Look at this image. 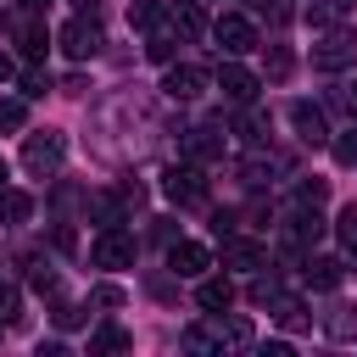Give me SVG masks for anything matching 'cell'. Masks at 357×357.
<instances>
[{"instance_id": "obj_1", "label": "cell", "mask_w": 357, "mask_h": 357, "mask_svg": "<svg viewBox=\"0 0 357 357\" xmlns=\"http://www.w3.org/2000/svg\"><path fill=\"white\" fill-rule=\"evenodd\" d=\"M56 45H61L73 61H89V56L106 45V33H100V22H95L89 11H78V17H67V22L56 28Z\"/></svg>"}, {"instance_id": "obj_2", "label": "cell", "mask_w": 357, "mask_h": 357, "mask_svg": "<svg viewBox=\"0 0 357 357\" xmlns=\"http://www.w3.org/2000/svg\"><path fill=\"white\" fill-rule=\"evenodd\" d=\"M61 156H67V139H61L56 128H39V134H28V139H22V167H28V173H39V178H45V173H56V167H61Z\"/></svg>"}, {"instance_id": "obj_3", "label": "cell", "mask_w": 357, "mask_h": 357, "mask_svg": "<svg viewBox=\"0 0 357 357\" xmlns=\"http://www.w3.org/2000/svg\"><path fill=\"white\" fill-rule=\"evenodd\" d=\"M351 61H357V28H329L312 45V67H324V73H340Z\"/></svg>"}, {"instance_id": "obj_4", "label": "cell", "mask_w": 357, "mask_h": 357, "mask_svg": "<svg viewBox=\"0 0 357 357\" xmlns=\"http://www.w3.org/2000/svg\"><path fill=\"white\" fill-rule=\"evenodd\" d=\"M162 190H167V201H178V206H201V201H206V173H201L195 162H178V167L162 173Z\"/></svg>"}, {"instance_id": "obj_5", "label": "cell", "mask_w": 357, "mask_h": 357, "mask_svg": "<svg viewBox=\"0 0 357 357\" xmlns=\"http://www.w3.org/2000/svg\"><path fill=\"white\" fill-rule=\"evenodd\" d=\"M212 39H218L223 56H245V50H257V28H251V17H240V11H223V17L212 22Z\"/></svg>"}, {"instance_id": "obj_6", "label": "cell", "mask_w": 357, "mask_h": 357, "mask_svg": "<svg viewBox=\"0 0 357 357\" xmlns=\"http://www.w3.org/2000/svg\"><path fill=\"white\" fill-rule=\"evenodd\" d=\"M206 84H212V73H206V67H195V61H173V67H167V78H162V95H167V100H195Z\"/></svg>"}, {"instance_id": "obj_7", "label": "cell", "mask_w": 357, "mask_h": 357, "mask_svg": "<svg viewBox=\"0 0 357 357\" xmlns=\"http://www.w3.org/2000/svg\"><path fill=\"white\" fill-rule=\"evenodd\" d=\"M218 89H223V100H234V106H251L262 84H257V73H251V67H240V61H223V67H218Z\"/></svg>"}, {"instance_id": "obj_8", "label": "cell", "mask_w": 357, "mask_h": 357, "mask_svg": "<svg viewBox=\"0 0 357 357\" xmlns=\"http://www.w3.org/2000/svg\"><path fill=\"white\" fill-rule=\"evenodd\" d=\"M95 268H128L134 262V234H123V223L117 229H100V240H95Z\"/></svg>"}, {"instance_id": "obj_9", "label": "cell", "mask_w": 357, "mask_h": 357, "mask_svg": "<svg viewBox=\"0 0 357 357\" xmlns=\"http://www.w3.org/2000/svg\"><path fill=\"white\" fill-rule=\"evenodd\" d=\"M167 268H173L178 279H201V273L212 268V251L195 245V240H173V245H167Z\"/></svg>"}, {"instance_id": "obj_10", "label": "cell", "mask_w": 357, "mask_h": 357, "mask_svg": "<svg viewBox=\"0 0 357 357\" xmlns=\"http://www.w3.org/2000/svg\"><path fill=\"white\" fill-rule=\"evenodd\" d=\"M290 123H296V139L301 145H329V123L312 100H290Z\"/></svg>"}, {"instance_id": "obj_11", "label": "cell", "mask_w": 357, "mask_h": 357, "mask_svg": "<svg viewBox=\"0 0 357 357\" xmlns=\"http://www.w3.org/2000/svg\"><path fill=\"white\" fill-rule=\"evenodd\" d=\"M262 262H268V251H262L257 240H240V234L223 240V268H234V273H257Z\"/></svg>"}, {"instance_id": "obj_12", "label": "cell", "mask_w": 357, "mask_h": 357, "mask_svg": "<svg viewBox=\"0 0 357 357\" xmlns=\"http://www.w3.org/2000/svg\"><path fill=\"white\" fill-rule=\"evenodd\" d=\"M318 240H324V218H318V206L296 201V212H290V245L301 251V245H318Z\"/></svg>"}, {"instance_id": "obj_13", "label": "cell", "mask_w": 357, "mask_h": 357, "mask_svg": "<svg viewBox=\"0 0 357 357\" xmlns=\"http://www.w3.org/2000/svg\"><path fill=\"white\" fill-rule=\"evenodd\" d=\"M184 156H190V162H218V156H223V134H218L212 123L190 128V134H184Z\"/></svg>"}, {"instance_id": "obj_14", "label": "cell", "mask_w": 357, "mask_h": 357, "mask_svg": "<svg viewBox=\"0 0 357 357\" xmlns=\"http://www.w3.org/2000/svg\"><path fill=\"white\" fill-rule=\"evenodd\" d=\"M301 273H307V284H312V290H335V284L346 279V262H340V257H307V268H301Z\"/></svg>"}, {"instance_id": "obj_15", "label": "cell", "mask_w": 357, "mask_h": 357, "mask_svg": "<svg viewBox=\"0 0 357 357\" xmlns=\"http://www.w3.org/2000/svg\"><path fill=\"white\" fill-rule=\"evenodd\" d=\"M195 301H201L206 312H229V307H234V284H229V279H201V284H195Z\"/></svg>"}, {"instance_id": "obj_16", "label": "cell", "mask_w": 357, "mask_h": 357, "mask_svg": "<svg viewBox=\"0 0 357 357\" xmlns=\"http://www.w3.org/2000/svg\"><path fill=\"white\" fill-rule=\"evenodd\" d=\"M123 212H128V206H123V195H117V190H112V195H106V190H100V195H89V218H95L100 229H117V223H123Z\"/></svg>"}, {"instance_id": "obj_17", "label": "cell", "mask_w": 357, "mask_h": 357, "mask_svg": "<svg viewBox=\"0 0 357 357\" xmlns=\"http://www.w3.org/2000/svg\"><path fill=\"white\" fill-rule=\"evenodd\" d=\"M134 346V335L128 329H117V324H100L95 335H89V357H106V351H128Z\"/></svg>"}, {"instance_id": "obj_18", "label": "cell", "mask_w": 357, "mask_h": 357, "mask_svg": "<svg viewBox=\"0 0 357 357\" xmlns=\"http://www.w3.org/2000/svg\"><path fill=\"white\" fill-rule=\"evenodd\" d=\"M173 33H178V39H201V33H206V17H201L195 0H184V6L173 11Z\"/></svg>"}, {"instance_id": "obj_19", "label": "cell", "mask_w": 357, "mask_h": 357, "mask_svg": "<svg viewBox=\"0 0 357 357\" xmlns=\"http://www.w3.org/2000/svg\"><path fill=\"white\" fill-rule=\"evenodd\" d=\"M273 318H279L284 329H307V324H312V312H307L296 296H273Z\"/></svg>"}, {"instance_id": "obj_20", "label": "cell", "mask_w": 357, "mask_h": 357, "mask_svg": "<svg viewBox=\"0 0 357 357\" xmlns=\"http://www.w3.org/2000/svg\"><path fill=\"white\" fill-rule=\"evenodd\" d=\"M324 335H329V340H357V307H335V312L324 318Z\"/></svg>"}, {"instance_id": "obj_21", "label": "cell", "mask_w": 357, "mask_h": 357, "mask_svg": "<svg viewBox=\"0 0 357 357\" xmlns=\"http://www.w3.org/2000/svg\"><path fill=\"white\" fill-rule=\"evenodd\" d=\"M28 212H33V201L22 190H0V218L6 223H28Z\"/></svg>"}, {"instance_id": "obj_22", "label": "cell", "mask_w": 357, "mask_h": 357, "mask_svg": "<svg viewBox=\"0 0 357 357\" xmlns=\"http://www.w3.org/2000/svg\"><path fill=\"white\" fill-rule=\"evenodd\" d=\"M17 45H22V56H45V28L39 22H17Z\"/></svg>"}, {"instance_id": "obj_23", "label": "cell", "mask_w": 357, "mask_h": 357, "mask_svg": "<svg viewBox=\"0 0 357 357\" xmlns=\"http://www.w3.org/2000/svg\"><path fill=\"white\" fill-rule=\"evenodd\" d=\"M28 284H33L39 296H56V284H61V279H56V268H50V262H33V273H28Z\"/></svg>"}, {"instance_id": "obj_24", "label": "cell", "mask_w": 357, "mask_h": 357, "mask_svg": "<svg viewBox=\"0 0 357 357\" xmlns=\"http://www.w3.org/2000/svg\"><path fill=\"white\" fill-rule=\"evenodd\" d=\"M156 11H162V0H134V6H128V22H134V28H151Z\"/></svg>"}, {"instance_id": "obj_25", "label": "cell", "mask_w": 357, "mask_h": 357, "mask_svg": "<svg viewBox=\"0 0 357 357\" xmlns=\"http://www.w3.org/2000/svg\"><path fill=\"white\" fill-rule=\"evenodd\" d=\"M335 229H340L346 251H357V201H351V206H340V223H335Z\"/></svg>"}, {"instance_id": "obj_26", "label": "cell", "mask_w": 357, "mask_h": 357, "mask_svg": "<svg viewBox=\"0 0 357 357\" xmlns=\"http://www.w3.org/2000/svg\"><path fill=\"white\" fill-rule=\"evenodd\" d=\"M145 56L151 61H173V33H151L145 39Z\"/></svg>"}, {"instance_id": "obj_27", "label": "cell", "mask_w": 357, "mask_h": 357, "mask_svg": "<svg viewBox=\"0 0 357 357\" xmlns=\"http://www.w3.org/2000/svg\"><path fill=\"white\" fill-rule=\"evenodd\" d=\"M50 318H56V329H78V324H84V307H73V301H56V312H50Z\"/></svg>"}, {"instance_id": "obj_28", "label": "cell", "mask_w": 357, "mask_h": 357, "mask_svg": "<svg viewBox=\"0 0 357 357\" xmlns=\"http://www.w3.org/2000/svg\"><path fill=\"white\" fill-rule=\"evenodd\" d=\"M28 123V106L22 100H0V128H22Z\"/></svg>"}, {"instance_id": "obj_29", "label": "cell", "mask_w": 357, "mask_h": 357, "mask_svg": "<svg viewBox=\"0 0 357 357\" xmlns=\"http://www.w3.org/2000/svg\"><path fill=\"white\" fill-rule=\"evenodd\" d=\"M17 318H22V301L11 284H0V324H17Z\"/></svg>"}, {"instance_id": "obj_30", "label": "cell", "mask_w": 357, "mask_h": 357, "mask_svg": "<svg viewBox=\"0 0 357 357\" xmlns=\"http://www.w3.org/2000/svg\"><path fill=\"white\" fill-rule=\"evenodd\" d=\"M234 229H240V212H229V206H223V212H212V234H218V240H229Z\"/></svg>"}, {"instance_id": "obj_31", "label": "cell", "mask_w": 357, "mask_h": 357, "mask_svg": "<svg viewBox=\"0 0 357 357\" xmlns=\"http://www.w3.org/2000/svg\"><path fill=\"white\" fill-rule=\"evenodd\" d=\"M89 301H95V307H123V284H95Z\"/></svg>"}, {"instance_id": "obj_32", "label": "cell", "mask_w": 357, "mask_h": 357, "mask_svg": "<svg viewBox=\"0 0 357 357\" xmlns=\"http://www.w3.org/2000/svg\"><path fill=\"white\" fill-rule=\"evenodd\" d=\"M45 89H50V78H45L39 67H33V73H22V95H28V100H39Z\"/></svg>"}, {"instance_id": "obj_33", "label": "cell", "mask_w": 357, "mask_h": 357, "mask_svg": "<svg viewBox=\"0 0 357 357\" xmlns=\"http://www.w3.org/2000/svg\"><path fill=\"white\" fill-rule=\"evenodd\" d=\"M324 195H329V184H324V178H307V184L296 190V201H307V206H318Z\"/></svg>"}, {"instance_id": "obj_34", "label": "cell", "mask_w": 357, "mask_h": 357, "mask_svg": "<svg viewBox=\"0 0 357 357\" xmlns=\"http://www.w3.org/2000/svg\"><path fill=\"white\" fill-rule=\"evenodd\" d=\"M335 162H357V128L346 139H335Z\"/></svg>"}, {"instance_id": "obj_35", "label": "cell", "mask_w": 357, "mask_h": 357, "mask_svg": "<svg viewBox=\"0 0 357 357\" xmlns=\"http://www.w3.org/2000/svg\"><path fill=\"white\" fill-rule=\"evenodd\" d=\"M268 73H273V78H284V73H290V56H284V50H273V61H268Z\"/></svg>"}, {"instance_id": "obj_36", "label": "cell", "mask_w": 357, "mask_h": 357, "mask_svg": "<svg viewBox=\"0 0 357 357\" xmlns=\"http://www.w3.org/2000/svg\"><path fill=\"white\" fill-rule=\"evenodd\" d=\"M6 78H11V56L0 50V84H6Z\"/></svg>"}, {"instance_id": "obj_37", "label": "cell", "mask_w": 357, "mask_h": 357, "mask_svg": "<svg viewBox=\"0 0 357 357\" xmlns=\"http://www.w3.org/2000/svg\"><path fill=\"white\" fill-rule=\"evenodd\" d=\"M17 6H22V11H45L50 0H17Z\"/></svg>"}, {"instance_id": "obj_38", "label": "cell", "mask_w": 357, "mask_h": 357, "mask_svg": "<svg viewBox=\"0 0 357 357\" xmlns=\"http://www.w3.org/2000/svg\"><path fill=\"white\" fill-rule=\"evenodd\" d=\"M6 178H11V167H6V156H0V190H6Z\"/></svg>"}, {"instance_id": "obj_39", "label": "cell", "mask_w": 357, "mask_h": 357, "mask_svg": "<svg viewBox=\"0 0 357 357\" xmlns=\"http://www.w3.org/2000/svg\"><path fill=\"white\" fill-rule=\"evenodd\" d=\"M73 6H78V11H95V6H100V0H73Z\"/></svg>"}]
</instances>
